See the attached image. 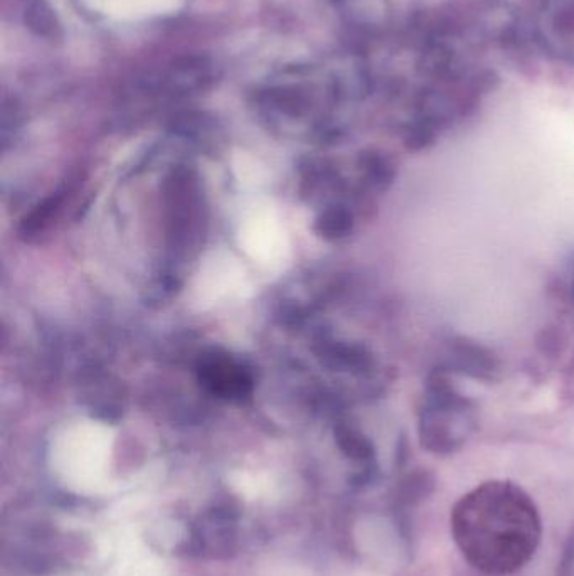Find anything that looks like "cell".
I'll return each instance as SVG.
<instances>
[{
  "label": "cell",
  "instance_id": "6da1fadb",
  "mask_svg": "<svg viewBox=\"0 0 574 576\" xmlns=\"http://www.w3.org/2000/svg\"><path fill=\"white\" fill-rule=\"evenodd\" d=\"M452 534L470 565L487 575L516 573L531 561L543 536L536 504L521 487L492 480L453 506Z\"/></svg>",
  "mask_w": 574,
  "mask_h": 576
}]
</instances>
